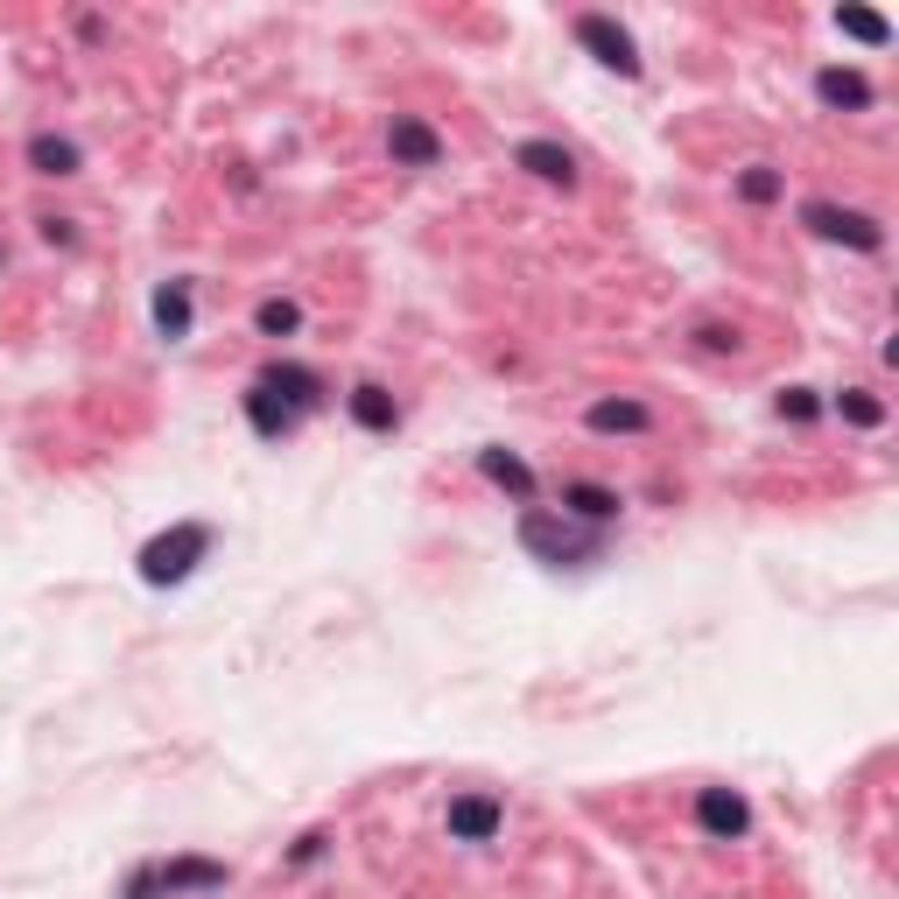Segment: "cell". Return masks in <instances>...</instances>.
Masks as SVG:
<instances>
[{
    "label": "cell",
    "instance_id": "6da1fadb",
    "mask_svg": "<svg viewBox=\"0 0 899 899\" xmlns=\"http://www.w3.org/2000/svg\"><path fill=\"white\" fill-rule=\"evenodd\" d=\"M240 899H612L598 864L521 794L408 773L296 836Z\"/></svg>",
    "mask_w": 899,
    "mask_h": 899
},
{
    "label": "cell",
    "instance_id": "7a4b0ae2",
    "mask_svg": "<svg viewBox=\"0 0 899 899\" xmlns=\"http://www.w3.org/2000/svg\"><path fill=\"white\" fill-rule=\"evenodd\" d=\"M583 36H591L598 50H604V64H626V36H612L604 22H583Z\"/></svg>",
    "mask_w": 899,
    "mask_h": 899
}]
</instances>
